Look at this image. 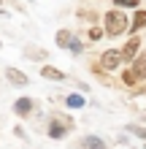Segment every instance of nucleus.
Wrapping results in <instances>:
<instances>
[{
  "label": "nucleus",
  "mask_w": 146,
  "mask_h": 149,
  "mask_svg": "<svg viewBox=\"0 0 146 149\" xmlns=\"http://www.w3.org/2000/svg\"><path fill=\"white\" fill-rule=\"evenodd\" d=\"M103 30H106V36L116 38V36H122V33L130 30V19H127V14L122 8H111V11H106V16H103Z\"/></svg>",
  "instance_id": "nucleus-1"
},
{
  "label": "nucleus",
  "mask_w": 146,
  "mask_h": 149,
  "mask_svg": "<svg viewBox=\"0 0 146 149\" xmlns=\"http://www.w3.org/2000/svg\"><path fill=\"white\" fill-rule=\"evenodd\" d=\"M98 63H100L103 71H116V68L122 65V52H119V49H106V52L100 54Z\"/></svg>",
  "instance_id": "nucleus-2"
},
{
  "label": "nucleus",
  "mask_w": 146,
  "mask_h": 149,
  "mask_svg": "<svg viewBox=\"0 0 146 149\" xmlns=\"http://www.w3.org/2000/svg\"><path fill=\"white\" fill-rule=\"evenodd\" d=\"M119 52H122V63H133V60L138 57V52H141V38H138V36H130V38H127V43H125Z\"/></svg>",
  "instance_id": "nucleus-3"
},
{
  "label": "nucleus",
  "mask_w": 146,
  "mask_h": 149,
  "mask_svg": "<svg viewBox=\"0 0 146 149\" xmlns=\"http://www.w3.org/2000/svg\"><path fill=\"white\" fill-rule=\"evenodd\" d=\"M6 81L11 84V87H27L30 84V76L19 71V68H6Z\"/></svg>",
  "instance_id": "nucleus-4"
},
{
  "label": "nucleus",
  "mask_w": 146,
  "mask_h": 149,
  "mask_svg": "<svg viewBox=\"0 0 146 149\" xmlns=\"http://www.w3.org/2000/svg\"><path fill=\"white\" fill-rule=\"evenodd\" d=\"M68 133H71V127H65L60 119H54V117L49 119V127H46V136H49V138H54V141H62Z\"/></svg>",
  "instance_id": "nucleus-5"
},
{
  "label": "nucleus",
  "mask_w": 146,
  "mask_h": 149,
  "mask_svg": "<svg viewBox=\"0 0 146 149\" xmlns=\"http://www.w3.org/2000/svg\"><path fill=\"white\" fill-rule=\"evenodd\" d=\"M33 111H35V100H33V98H16L14 100V114H16V117H30V114Z\"/></svg>",
  "instance_id": "nucleus-6"
},
{
  "label": "nucleus",
  "mask_w": 146,
  "mask_h": 149,
  "mask_svg": "<svg viewBox=\"0 0 146 149\" xmlns=\"http://www.w3.org/2000/svg\"><path fill=\"white\" fill-rule=\"evenodd\" d=\"M130 71H133V76L138 79V81H143V79H146V49H141L138 57L130 63Z\"/></svg>",
  "instance_id": "nucleus-7"
},
{
  "label": "nucleus",
  "mask_w": 146,
  "mask_h": 149,
  "mask_svg": "<svg viewBox=\"0 0 146 149\" xmlns=\"http://www.w3.org/2000/svg\"><path fill=\"white\" fill-rule=\"evenodd\" d=\"M79 149H108V144L100 136H84L79 141Z\"/></svg>",
  "instance_id": "nucleus-8"
},
{
  "label": "nucleus",
  "mask_w": 146,
  "mask_h": 149,
  "mask_svg": "<svg viewBox=\"0 0 146 149\" xmlns=\"http://www.w3.org/2000/svg\"><path fill=\"white\" fill-rule=\"evenodd\" d=\"M143 27H146V8H138V11H135V16L130 19V30H127V33H130V36H135V33L143 30Z\"/></svg>",
  "instance_id": "nucleus-9"
},
{
  "label": "nucleus",
  "mask_w": 146,
  "mask_h": 149,
  "mask_svg": "<svg viewBox=\"0 0 146 149\" xmlns=\"http://www.w3.org/2000/svg\"><path fill=\"white\" fill-rule=\"evenodd\" d=\"M65 106L68 109H84V106H87V98H84V92H71V95H68V98H65Z\"/></svg>",
  "instance_id": "nucleus-10"
},
{
  "label": "nucleus",
  "mask_w": 146,
  "mask_h": 149,
  "mask_svg": "<svg viewBox=\"0 0 146 149\" xmlns=\"http://www.w3.org/2000/svg\"><path fill=\"white\" fill-rule=\"evenodd\" d=\"M41 76L49 79V81H65V73L60 71V68H54V65H44L41 68Z\"/></svg>",
  "instance_id": "nucleus-11"
},
{
  "label": "nucleus",
  "mask_w": 146,
  "mask_h": 149,
  "mask_svg": "<svg viewBox=\"0 0 146 149\" xmlns=\"http://www.w3.org/2000/svg\"><path fill=\"white\" fill-rule=\"evenodd\" d=\"M73 38H76L73 33L62 27V30H57V36H54V43H57L60 49H68V46H71V43H73Z\"/></svg>",
  "instance_id": "nucleus-12"
},
{
  "label": "nucleus",
  "mask_w": 146,
  "mask_h": 149,
  "mask_svg": "<svg viewBox=\"0 0 146 149\" xmlns=\"http://www.w3.org/2000/svg\"><path fill=\"white\" fill-rule=\"evenodd\" d=\"M24 54L33 57V60H46V52L38 49V46H27V49H24Z\"/></svg>",
  "instance_id": "nucleus-13"
},
{
  "label": "nucleus",
  "mask_w": 146,
  "mask_h": 149,
  "mask_svg": "<svg viewBox=\"0 0 146 149\" xmlns=\"http://www.w3.org/2000/svg\"><path fill=\"white\" fill-rule=\"evenodd\" d=\"M103 36H106V30H103V27H98V24H92V27H89V33H87V38H89V41H100Z\"/></svg>",
  "instance_id": "nucleus-14"
},
{
  "label": "nucleus",
  "mask_w": 146,
  "mask_h": 149,
  "mask_svg": "<svg viewBox=\"0 0 146 149\" xmlns=\"http://www.w3.org/2000/svg\"><path fill=\"white\" fill-rule=\"evenodd\" d=\"M122 84H125V87H135V84H138V79L133 76L130 68H127V71H122Z\"/></svg>",
  "instance_id": "nucleus-15"
},
{
  "label": "nucleus",
  "mask_w": 146,
  "mask_h": 149,
  "mask_svg": "<svg viewBox=\"0 0 146 149\" xmlns=\"http://www.w3.org/2000/svg\"><path fill=\"white\" fill-rule=\"evenodd\" d=\"M51 117H54V119H60V122H62L65 127H71V130H73V119L68 117V114H60V111H54V114H51Z\"/></svg>",
  "instance_id": "nucleus-16"
},
{
  "label": "nucleus",
  "mask_w": 146,
  "mask_h": 149,
  "mask_svg": "<svg viewBox=\"0 0 146 149\" xmlns=\"http://www.w3.org/2000/svg\"><path fill=\"white\" fill-rule=\"evenodd\" d=\"M68 52H71V54H81V52H84V43L79 38H73V43L68 46Z\"/></svg>",
  "instance_id": "nucleus-17"
},
{
  "label": "nucleus",
  "mask_w": 146,
  "mask_h": 149,
  "mask_svg": "<svg viewBox=\"0 0 146 149\" xmlns=\"http://www.w3.org/2000/svg\"><path fill=\"white\" fill-rule=\"evenodd\" d=\"M127 130H130L133 136H138V138H143V141H146V127H138V125H127Z\"/></svg>",
  "instance_id": "nucleus-18"
},
{
  "label": "nucleus",
  "mask_w": 146,
  "mask_h": 149,
  "mask_svg": "<svg viewBox=\"0 0 146 149\" xmlns=\"http://www.w3.org/2000/svg\"><path fill=\"white\" fill-rule=\"evenodd\" d=\"M114 3H116L119 8H138L141 0H114Z\"/></svg>",
  "instance_id": "nucleus-19"
},
{
  "label": "nucleus",
  "mask_w": 146,
  "mask_h": 149,
  "mask_svg": "<svg viewBox=\"0 0 146 149\" xmlns=\"http://www.w3.org/2000/svg\"><path fill=\"white\" fill-rule=\"evenodd\" d=\"M14 136H16V138H27V133H24V127H22V125H16V127H14Z\"/></svg>",
  "instance_id": "nucleus-20"
},
{
  "label": "nucleus",
  "mask_w": 146,
  "mask_h": 149,
  "mask_svg": "<svg viewBox=\"0 0 146 149\" xmlns=\"http://www.w3.org/2000/svg\"><path fill=\"white\" fill-rule=\"evenodd\" d=\"M0 8H3V0H0Z\"/></svg>",
  "instance_id": "nucleus-21"
},
{
  "label": "nucleus",
  "mask_w": 146,
  "mask_h": 149,
  "mask_svg": "<svg viewBox=\"0 0 146 149\" xmlns=\"http://www.w3.org/2000/svg\"><path fill=\"white\" fill-rule=\"evenodd\" d=\"M0 46H3V43H0Z\"/></svg>",
  "instance_id": "nucleus-22"
},
{
  "label": "nucleus",
  "mask_w": 146,
  "mask_h": 149,
  "mask_svg": "<svg viewBox=\"0 0 146 149\" xmlns=\"http://www.w3.org/2000/svg\"><path fill=\"white\" fill-rule=\"evenodd\" d=\"M143 149H146V146H143Z\"/></svg>",
  "instance_id": "nucleus-23"
}]
</instances>
